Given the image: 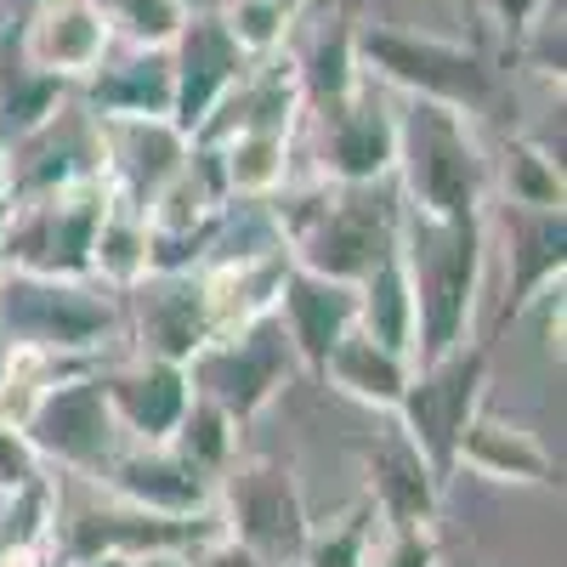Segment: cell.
<instances>
[{"mask_svg":"<svg viewBox=\"0 0 567 567\" xmlns=\"http://www.w3.org/2000/svg\"><path fill=\"white\" fill-rule=\"evenodd\" d=\"M483 216H420L398 205V250L414 290V363H432L471 341L483 290Z\"/></svg>","mask_w":567,"mask_h":567,"instance_id":"6da1fadb","label":"cell"},{"mask_svg":"<svg viewBox=\"0 0 567 567\" xmlns=\"http://www.w3.org/2000/svg\"><path fill=\"white\" fill-rule=\"evenodd\" d=\"M392 176L403 187V205L420 216H483L494 187V159L471 131V114L432 97H409L398 109Z\"/></svg>","mask_w":567,"mask_h":567,"instance_id":"7a4b0ae2","label":"cell"},{"mask_svg":"<svg viewBox=\"0 0 567 567\" xmlns=\"http://www.w3.org/2000/svg\"><path fill=\"white\" fill-rule=\"evenodd\" d=\"M398 194L386 182H329L312 199L278 210V239L296 267L363 284L369 267L398 245Z\"/></svg>","mask_w":567,"mask_h":567,"instance_id":"3957f363","label":"cell"},{"mask_svg":"<svg viewBox=\"0 0 567 567\" xmlns=\"http://www.w3.org/2000/svg\"><path fill=\"white\" fill-rule=\"evenodd\" d=\"M114 296L91 278H58L29 267H0V352L74 358L114 336Z\"/></svg>","mask_w":567,"mask_h":567,"instance_id":"277c9868","label":"cell"},{"mask_svg":"<svg viewBox=\"0 0 567 567\" xmlns=\"http://www.w3.org/2000/svg\"><path fill=\"white\" fill-rule=\"evenodd\" d=\"M358 63L369 80L398 85L409 97L449 103L460 114H488L499 103V74L488 69V58L471 52V45H454V40H425V34H403L386 23H363Z\"/></svg>","mask_w":567,"mask_h":567,"instance_id":"5b68a950","label":"cell"},{"mask_svg":"<svg viewBox=\"0 0 567 567\" xmlns=\"http://www.w3.org/2000/svg\"><path fill=\"white\" fill-rule=\"evenodd\" d=\"M109 210L103 171L74 176L52 194L12 199L7 233H0V267L58 272V278H91V233Z\"/></svg>","mask_w":567,"mask_h":567,"instance_id":"8992f818","label":"cell"},{"mask_svg":"<svg viewBox=\"0 0 567 567\" xmlns=\"http://www.w3.org/2000/svg\"><path fill=\"white\" fill-rule=\"evenodd\" d=\"M182 369H187V386H194L199 398H210L233 425H245L290 386L301 358H296L290 336H284L278 312H267V318H250L239 329L210 336Z\"/></svg>","mask_w":567,"mask_h":567,"instance_id":"52a82bcc","label":"cell"},{"mask_svg":"<svg viewBox=\"0 0 567 567\" xmlns=\"http://www.w3.org/2000/svg\"><path fill=\"white\" fill-rule=\"evenodd\" d=\"M483 386H488V352L483 347H454L432 363H420L409 374V386L398 398V432L425 454V465L449 483L454 471V449H460V432L471 425V414L483 409Z\"/></svg>","mask_w":567,"mask_h":567,"instance_id":"ba28073f","label":"cell"},{"mask_svg":"<svg viewBox=\"0 0 567 567\" xmlns=\"http://www.w3.org/2000/svg\"><path fill=\"white\" fill-rule=\"evenodd\" d=\"M23 437L40 460H58L69 471H85V477H97V471L125 449L109 386L91 381V374H74V381L69 374H52L45 392L34 398L29 420H23Z\"/></svg>","mask_w":567,"mask_h":567,"instance_id":"9c48e42d","label":"cell"},{"mask_svg":"<svg viewBox=\"0 0 567 567\" xmlns=\"http://www.w3.org/2000/svg\"><path fill=\"white\" fill-rule=\"evenodd\" d=\"M216 505L227 516L221 534H233L261 567H301V545L312 523H307L290 465L256 460L245 471H233L227 488H216Z\"/></svg>","mask_w":567,"mask_h":567,"instance_id":"30bf717a","label":"cell"},{"mask_svg":"<svg viewBox=\"0 0 567 567\" xmlns=\"http://www.w3.org/2000/svg\"><path fill=\"white\" fill-rule=\"evenodd\" d=\"M250 74V52L216 12H187L171 40V125L194 142L210 109Z\"/></svg>","mask_w":567,"mask_h":567,"instance_id":"8fae6325","label":"cell"},{"mask_svg":"<svg viewBox=\"0 0 567 567\" xmlns=\"http://www.w3.org/2000/svg\"><path fill=\"white\" fill-rule=\"evenodd\" d=\"M318 114V159L329 182H392L398 159V109L381 97V80H358L341 103Z\"/></svg>","mask_w":567,"mask_h":567,"instance_id":"7c38bea8","label":"cell"},{"mask_svg":"<svg viewBox=\"0 0 567 567\" xmlns=\"http://www.w3.org/2000/svg\"><path fill=\"white\" fill-rule=\"evenodd\" d=\"M97 483L120 499V505H136V511H154V516H210L216 511V477L205 465H194L187 454H176L171 443H136V449H120Z\"/></svg>","mask_w":567,"mask_h":567,"instance_id":"4fadbf2b","label":"cell"},{"mask_svg":"<svg viewBox=\"0 0 567 567\" xmlns=\"http://www.w3.org/2000/svg\"><path fill=\"white\" fill-rule=\"evenodd\" d=\"M97 148H103V182L109 194L148 210V199L182 171L187 159V142L165 114H114V120H97Z\"/></svg>","mask_w":567,"mask_h":567,"instance_id":"5bb4252c","label":"cell"},{"mask_svg":"<svg viewBox=\"0 0 567 567\" xmlns=\"http://www.w3.org/2000/svg\"><path fill=\"white\" fill-rule=\"evenodd\" d=\"M109 18L97 0H29V29H23V63L45 69L58 80H85L109 58Z\"/></svg>","mask_w":567,"mask_h":567,"instance_id":"9a60e30c","label":"cell"},{"mask_svg":"<svg viewBox=\"0 0 567 567\" xmlns=\"http://www.w3.org/2000/svg\"><path fill=\"white\" fill-rule=\"evenodd\" d=\"M131 296H136L142 358L187 363V358H194V352L216 336L199 272H148L142 284H131Z\"/></svg>","mask_w":567,"mask_h":567,"instance_id":"2e32d148","label":"cell"},{"mask_svg":"<svg viewBox=\"0 0 567 567\" xmlns=\"http://www.w3.org/2000/svg\"><path fill=\"white\" fill-rule=\"evenodd\" d=\"M278 323H284V336H290L301 369L318 374L329 347L358 323V284L290 267V278H284V290H278Z\"/></svg>","mask_w":567,"mask_h":567,"instance_id":"e0dca14e","label":"cell"},{"mask_svg":"<svg viewBox=\"0 0 567 567\" xmlns=\"http://www.w3.org/2000/svg\"><path fill=\"white\" fill-rule=\"evenodd\" d=\"M363 460H369V499L392 523V534H420V528L437 523L443 477L425 465V454L403 432L374 437Z\"/></svg>","mask_w":567,"mask_h":567,"instance_id":"ac0fdd59","label":"cell"},{"mask_svg":"<svg viewBox=\"0 0 567 567\" xmlns=\"http://www.w3.org/2000/svg\"><path fill=\"white\" fill-rule=\"evenodd\" d=\"M103 386H109L120 432L136 437V443H171L187 398H194L187 369L171 363V358H142V363H131L120 374H103Z\"/></svg>","mask_w":567,"mask_h":567,"instance_id":"d6986e66","label":"cell"},{"mask_svg":"<svg viewBox=\"0 0 567 567\" xmlns=\"http://www.w3.org/2000/svg\"><path fill=\"white\" fill-rule=\"evenodd\" d=\"M454 465L477 471L488 483H523V488L556 483L550 449L534 432H523V425H511V420H494V414H471V425L460 432V449H454Z\"/></svg>","mask_w":567,"mask_h":567,"instance_id":"ffe728a7","label":"cell"},{"mask_svg":"<svg viewBox=\"0 0 567 567\" xmlns=\"http://www.w3.org/2000/svg\"><path fill=\"white\" fill-rule=\"evenodd\" d=\"M85 109L114 114H165L171 120V45H131V58L97 63L85 74Z\"/></svg>","mask_w":567,"mask_h":567,"instance_id":"44dd1931","label":"cell"},{"mask_svg":"<svg viewBox=\"0 0 567 567\" xmlns=\"http://www.w3.org/2000/svg\"><path fill=\"white\" fill-rule=\"evenodd\" d=\"M505 245H511V312H528L534 296L561 278L567 221H561V210L505 205Z\"/></svg>","mask_w":567,"mask_h":567,"instance_id":"7402d4cb","label":"cell"},{"mask_svg":"<svg viewBox=\"0 0 567 567\" xmlns=\"http://www.w3.org/2000/svg\"><path fill=\"white\" fill-rule=\"evenodd\" d=\"M323 381L336 386V392H347L352 403H369V409H398V398H403V386H409V374H414V363L403 358V352H392V347H381V341H369L363 329L352 323L347 336L329 347V358H323Z\"/></svg>","mask_w":567,"mask_h":567,"instance_id":"603a6c76","label":"cell"},{"mask_svg":"<svg viewBox=\"0 0 567 567\" xmlns=\"http://www.w3.org/2000/svg\"><path fill=\"white\" fill-rule=\"evenodd\" d=\"M358 329L369 341H381V347H392L414 363V290H409V267H403L398 245L358 284Z\"/></svg>","mask_w":567,"mask_h":567,"instance_id":"cb8c5ba5","label":"cell"},{"mask_svg":"<svg viewBox=\"0 0 567 567\" xmlns=\"http://www.w3.org/2000/svg\"><path fill=\"white\" fill-rule=\"evenodd\" d=\"M148 272H154L148 216L109 194V210H103L97 233H91V278H97L103 290H131V284H142Z\"/></svg>","mask_w":567,"mask_h":567,"instance_id":"d4e9b609","label":"cell"},{"mask_svg":"<svg viewBox=\"0 0 567 567\" xmlns=\"http://www.w3.org/2000/svg\"><path fill=\"white\" fill-rule=\"evenodd\" d=\"M227 199H267L290 176V131H233L210 142Z\"/></svg>","mask_w":567,"mask_h":567,"instance_id":"484cf974","label":"cell"},{"mask_svg":"<svg viewBox=\"0 0 567 567\" xmlns=\"http://www.w3.org/2000/svg\"><path fill=\"white\" fill-rule=\"evenodd\" d=\"M381 523H386V516L374 511V499H363V505L341 511L336 523L307 528L301 567H381V545H374Z\"/></svg>","mask_w":567,"mask_h":567,"instance_id":"4316f807","label":"cell"},{"mask_svg":"<svg viewBox=\"0 0 567 567\" xmlns=\"http://www.w3.org/2000/svg\"><path fill=\"white\" fill-rule=\"evenodd\" d=\"M296 74H301V97H307L312 109L341 103L347 91L363 80V63H358V23L341 18L329 34H318V45L307 52V63H296Z\"/></svg>","mask_w":567,"mask_h":567,"instance_id":"83f0119b","label":"cell"},{"mask_svg":"<svg viewBox=\"0 0 567 567\" xmlns=\"http://www.w3.org/2000/svg\"><path fill=\"white\" fill-rule=\"evenodd\" d=\"M63 103H69V80L23 63L7 85H0V142H7V148H18V142L34 136Z\"/></svg>","mask_w":567,"mask_h":567,"instance_id":"f1b7e54d","label":"cell"},{"mask_svg":"<svg viewBox=\"0 0 567 567\" xmlns=\"http://www.w3.org/2000/svg\"><path fill=\"white\" fill-rule=\"evenodd\" d=\"M494 176H499V187H505V205L561 210V159H550L539 142H505Z\"/></svg>","mask_w":567,"mask_h":567,"instance_id":"f546056e","label":"cell"},{"mask_svg":"<svg viewBox=\"0 0 567 567\" xmlns=\"http://www.w3.org/2000/svg\"><path fill=\"white\" fill-rule=\"evenodd\" d=\"M171 449L187 454L194 465H205L210 477H221L227 460H233V420L210 398L194 392V398H187V409H182V420H176V432H171Z\"/></svg>","mask_w":567,"mask_h":567,"instance_id":"4dcf8cb0","label":"cell"},{"mask_svg":"<svg viewBox=\"0 0 567 567\" xmlns=\"http://www.w3.org/2000/svg\"><path fill=\"white\" fill-rule=\"evenodd\" d=\"M109 18V34H125L131 45H171L187 23V0H97Z\"/></svg>","mask_w":567,"mask_h":567,"instance_id":"1f68e13d","label":"cell"},{"mask_svg":"<svg viewBox=\"0 0 567 567\" xmlns=\"http://www.w3.org/2000/svg\"><path fill=\"white\" fill-rule=\"evenodd\" d=\"M221 23L233 29V40H239L250 58H272L284 45V29H290L296 18L284 12L278 0H233V7L221 12Z\"/></svg>","mask_w":567,"mask_h":567,"instance_id":"d6a6232c","label":"cell"},{"mask_svg":"<svg viewBox=\"0 0 567 567\" xmlns=\"http://www.w3.org/2000/svg\"><path fill=\"white\" fill-rule=\"evenodd\" d=\"M187 567H261V561H256L239 539H233V534L216 528L210 539H199L194 550H187Z\"/></svg>","mask_w":567,"mask_h":567,"instance_id":"836d02e7","label":"cell"},{"mask_svg":"<svg viewBox=\"0 0 567 567\" xmlns=\"http://www.w3.org/2000/svg\"><path fill=\"white\" fill-rule=\"evenodd\" d=\"M381 567H437V545L425 539V528L420 534H398V545L381 556Z\"/></svg>","mask_w":567,"mask_h":567,"instance_id":"e575fe53","label":"cell"},{"mask_svg":"<svg viewBox=\"0 0 567 567\" xmlns=\"http://www.w3.org/2000/svg\"><path fill=\"white\" fill-rule=\"evenodd\" d=\"M545 7V0H494V18L505 23V29H516V34H523L528 23H534V12Z\"/></svg>","mask_w":567,"mask_h":567,"instance_id":"d590c367","label":"cell"},{"mask_svg":"<svg viewBox=\"0 0 567 567\" xmlns=\"http://www.w3.org/2000/svg\"><path fill=\"white\" fill-rule=\"evenodd\" d=\"M120 567H187V550H142V556H125Z\"/></svg>","mask_w":567,"mask_h":567,"instance_id":"8d00e7d4","label":"cell"},{"mask_svg":"<svg viewBox=\"0 0 567 567\" xmlns=\"http://www.w3.org/2000/svg\"><path fill=\"white\" fill-rule=\"evenodd\" d=\"M7 216H12V194L0 187V233H7Z\"/></svg>","mask_w":567,"mask_h":567,"instance_id":"74e56055","label":"cell"},{"mask_svg":"<svg viewBox=\"0 0 567 567\" xmlns=\"http://www.w3.org/2000/svg\"><path fill=\"white\" fill-rule=\"evenodd\" d=\"M278 7H284V12H290V18H296V12L307 7V0H278Z\"/></svg>","mask_w":567,"mask_h":567,"instance_id":"f35d334b","label":"cell"},{"mask_svg":"<svg viewBox=\"0 0 567 567\" xmlns=\"http://www.w3.org/2000/svg\"><path fill=\"white\" fill-rule=\"evenodd\" d=\"M0 187H7V142H0Z\"/></svg>","mask_w":567,"mask_h":567,"instance_id":"ab89813d","label":"cell"},{"mask_svg":"<svg viewBox=\"0 0 567 567\" xmlns=\"http://www.w3.org/2000/svg\"><path fill=\"white\" fill-rule=\"evenodd\" d=\"M460 7H465V12H477V7H483V0H460Z\"/></svg>","mask_w":567,"mask_h":567,"instance_id":"60d3db41","label":"cell"},{"mask_svg":"<svg viewBox=\"0 0 567 567\" xmlns=\"http://www.w3.org/2000/svg\"><path fill=\"white\" fill-rule=\"evenodd\" d=\"M23 7H29V0H23Z\"/></svg>","mask_w":567,"mask_h":567,"instance_id":"b9f144b4","label":"cell"}]
</instances>
